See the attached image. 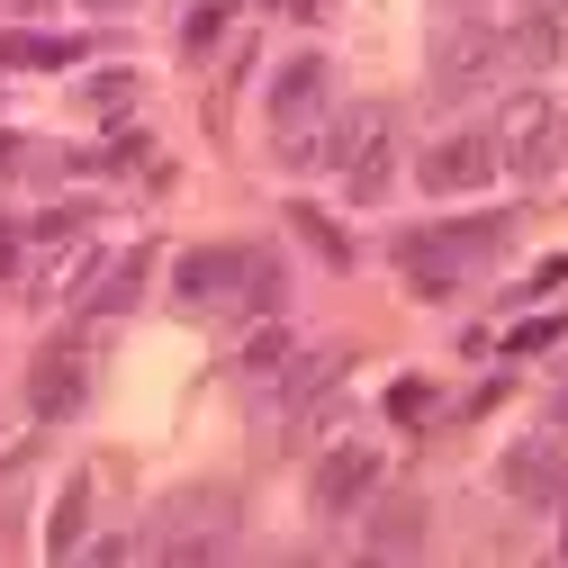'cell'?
I'll use <instances>...</instances> for the list:
<instances>
[{
  "instance_id": "cell-1",
  "label": "cell",
  "mask_w": 568,
  "mask_h": 568,
  "mask_svg": "<svg viewBox=\"0 0 568 568\" xmlns=\"http://www.w3.org/2000/svg\"><path fill=\"white\" fill-rule=\"evenodd\" d=\"M506 226H515V217H452V226H406V235H397V271L415 280L424 298H452V290H460V271H478V262H496V253H506Z\"/></svg>"
},
{
  "instance_id": "cell-2",
  "label": "cell",
  "mask_w": 568,
  "mask_h": 568,
  "mask_svg": "<svg viewBox=\"0 0 568 568\" xmlns=\"http://www.w3.org/2000/svg\"><path fill=\"white\" fill-rule=\"evenodd\" d=\"M388 145H397V118H388L379 100H362V109H343L325 135H307V154H298V163H334L352 199H388V172H397Z\"/></svg>"
},
{
  "instance_id": "cell-3",
  "label": "cell",
  "mask_w": 568,
  "mask_h": 568,
  "mask_svg": "<svg viewBox=\"0 0 568 568\" xmlns=\"http://www.w3.org/2000/svg\"><path fill=\"white\" fill-rule=\"evenodd\" d=\"M559 145H568V118L541 91H515L506 100V126H496V163H515L524 181H550L559 172Z\"/></svg>"
},
{
  "instance_id": "cell-4",
  "label": "cell",
  "mask_w": 568,
  "mask_h": 568,
  "mask_svg": "<svg viewBox=\"0 0 568 568\" xmlns=\"http://www.w3.org/2000/svg\"><path fill=\"white\" fill-rule=\"evenodd\" d=\"M325 100H334L325 54H290V63H280V82H271V126H280V145H290V163L307 154V126L325 118Z\"/></svg>"
},
{
  "instance_id": "cell-5",
  "label": "cell",
  "mask_w": 568,
  "mask_h": 568,
  "mask_svg": "<svg viewBox=\"0 0 568 568\" xmlns=\"http://www.w3.org/2000/svg\"><path fill=\"white\" fill-rule=\"evenodd\" d=\"M253 262H262L253 244H199V253L172 262V298H181V307H226V298H244Z\"/></svg>"
},
{
  "instance_id": "cell-6",
  "label": "cell",
  "mask_w": 568,
  "mask_h": 568,
  "mask_svg": "<svg viewBox=\"0 0 568 568\" xmlns=\"http://www.w3.org/2000/svg\"><path fill=\"white\" fill-rule=\"evenodd\" d=\"M154 550H163V559H217V550H226V496H217V487L172 496L163 524H154Z\"/></svg>"
},
{
  "instance_id": "cell-7",
  "label": "cell",
  "mask_w": 568,
  "mask_h": 568,
  "mask_svg": "<svg viewBox=\"0 0 568 568\" xmlns=\"http://www.w3.org/2000/svg\"><path fill=\"white\" fill-rule=\"evenodd\" d=\"M28 406H37L45 424H63V415H82V406H91V362H82L73 343L45 352V362L28 371Z\"/></svg>"
},
{
  "instance_id": "cell-8",
  "label": "cell",
  "mask_w": 568,
  "mask_h": 568,
  "mask_svg": "<svg viewBox=\"0 0 568 568\" xmlns=\"http://www.w3.org/2000/svg\"><path fill=\"white\" fill-rule=\"evenodd\" d=\"M371 487H379V452H371V443L325 452V460H316V515H352Z\"/></svg>"
},
{
  "instance_id": "cell-9",
  "label": "cell",
  "mask_w": 568,
  "mask_h": 568,
  "mask_svg": "<svg viewBox=\"0 0 568 568\" xmlns=\"http://www.w3.org/2000/svg\"><path fill=\"white\" fill-rule=\"evenodd\" d=\"M487 172H496V135H443V145L424 154V190H443V199L478 190Z\"/></svg>"
},
{
  "instance_id": "cell-10",
  "label": "cell",
  "mask_w": 568,
  "mask_h": 568,
  "mask_svg": "<svg viewBox=\"0 0 568 568\" xmlns=\"http://www.w3.org/2000/svg\"><path fill=\"white\" fill-rule=\"evenodd\" d=\"M487 63H496V37L487 28H443V45H434V82L443 91H478V73H487Z\"/></svg>"
},
{
  "instance_id": "cell-11",
  "label": "cell",
  "mask_w": 568,
  "mask_h": 568,
  "mask_svg": "<svg viewBox=\"0 0 568 568\" xmlns=\"http://www.w3.org/2000/svg\"><path fill=\"white\" fill-rule=\"evenodd\" d=\"M415 550H424V506L415 496H388L371 515V559H415Z\"/></svg>"
},
{
  "instance_id": "cell-12",
  "label": "cell",
  "mask_w": 568,
  "mask_h": 568,
  "mask_svg": "<svg viewBox=\"0 0 568 568\" xmlns=\"http://www.w3.org/2000/svg\"><path fill=\"white\" fill-rule=\"evenodd\" d=\"M145 271H154V253H118L109 271H91L82 307H91V316H118V307H135V290H145Z\"/></svg>"
},
{
  "instance_id": "cell-13",
  "label": "cell",
  "mask_w": 568,
  "mask_h": 568,
  "mask_svg": "<svg viewBox=\"0 0 568 568\" xmlns=\"http://www.w3.org/2000/svg\"><path fill=\"white\" fill-rule=\"evenodd\" d=\"M82 532H91V478H63L54 524H45V550H54V559H73V550H82Z\"/></svg>"
},
{
  "instance_id": "cell-14",
  "label": "cell",
  "mask_w": 568,
  "mask_h": 568,
  "mask_svg": "<svg viewBox=\"0 0 568 568\" xmlns=\"http://www.w3.org/2000/svg\"><path fill=\"white\" fill-rule=\"evenodd\" d=\"M0 63H19V73H63V63H82V37H0Z\"/></svg>"
},
{
  "instance_id": "cell-15",
  "label": "cell",
  "mask_w": 568,
  "mask_h": 568,
  "mask_svg": "<svg viewBox=\"0 0 568 568\" xmlns=\"http://www.w3.org/2000/svg\"><path fill=\"white\" fill-rule=\"evenodd\" d=\"M506 487L515 496H559V460L541 443H524V452H506Z\"/></svg>"
},
{
  "instance_id": "cell-16",
  "label": "cell",
  "mask_w": 568,
  "mask_h": 568,
  "mask_svg": "<svg viewBox=\"0 0 568 568\" xmlns=\"http://www.w3.org/2000/svg\"><path fill=\"white\" fill-rule=\"evenodd\" d=\"M280 362H290V334H280V325H262V334L235 352V371H244V379H271Z\"/></svg>"
},
{
  "instance_id": "cell-17",
  "label": "cell",
  "mask_w": 568,
  "mask_h": 568,
  "mask_svg": "<svg viewBox=\"0 0 568 568\" xmlns=\"http://www.w3.org/2000/svg\"><path fill=\"white\" fill-rule=\"evenodd\" d=\"M290 226H298V235H307V244H316V253H325V262H334V271H343V262H352V244H343V235H334V226H325V217H316V207H290Z\"/></svg>"
},
{
  "instance_id": "cell-18",
  "label": "cell",
  "mask_w": 568,
  "mask_h": 568,
  "mask_svg": "<svg viewBox=\"0 0 568 568\" xmlns=\"http://www.w3.org/2000/svg\"><path fill=\"white\" fill-rule=\"evenodd\" d=\"M280 290H290V280H280V262L262 253V262H253V280H244V307H253V316H271V307H280Z\"/></svg>"
},
{
  "instance_id": "cell-19",
  "label": "cell",
  "mask_w": 568,
  "mask_h": 568,
  "mask_svg": "<svg viewBox=\"0 0 568 568\" xmlns=\"http://www.w3.org/2000/svg\"><path fill=\"white\" fill-rule=\"evenodd\" d=\"M82 100H91V109H100V118H118V109H126V100H135V73H100V82H91V91H82Z\"/></svg>"
},
{
  "instance_id": "cell-20",
  "label": "cell",
  "mask_w": 568,
  "mask_h": 568,
  "mask_svg": "<svg viewBox=\"0 0 568 568\" xmlns=\"http://www.w3.org/2000/svg\"><path fill=\"white\" fill-rule=\"evenodd\" d=\"M541 343H559V325H550V316H532V325H515V334H506V352H541Z\"/></svg>"
},
{
  "instance_id": "cell-21",
  "label": "cell",
  "mask_w": 568,
  "mask_h": 568,
  "mask_svg": "<svg viewBox=\"0 0 568 568\" xmlns=\"http://www.w3.org/2000/svg\"><path fill=\"white\" fill-rule=\"evenodd\" d=\"M10 271H19V226L0 217V280H10Z\"/></svg>"
},
{
  "instance_id": "cell-22",
  "label": "cell",
  "mask_w": 568,
  "mask_h": 568,
  "mask_svg": "<svg viewBox=\"0 0 568 568\" xmlns=\"http://www.w3.org/2000/svg\"><path fill=\"white\" fill-rule=\"evenodd\" d=\"M19 154H28V145H19V135H0V172H10V163H19Z\"/></svg>"
},
{
  "instance_id": "cell-23",
  "label": "cell",
  "mask_w": 568,
  "mask_h": 568,
  "mask_svg": "<svg viewBox=\"0 0 568 568\" xmlns=\"http://www.w3.org/2000/svg\"><path fill=\"white\" fill-rule=\"evenodd\" d=\"M91 10H126V0H91Z\"/></svg>"
},
{
  "instance_id": "cell-24",
  "label": "cell",
  "mask_w": 568,
  "mask_h": 568,
  "mask_svg": "<svg viewBox=\"0 0 568 568\" xmlns=\"http://www.w3.org/2000/svg\"><path fill=\"white\" fill-rule=\"evenodd\" d=\"M559 434H568V406H559Z\"/></svg>"
},
{
  "instance_id": "cell-25",
  "label": "cell",
  "mask_w": 568,
  "mask_h": 568,
  "mask_svg": "<svg viewBox=\"0 0 568 568\" xmlns=\"http://www.w3.org/2000/svg\"><path fill=\"white\" fill-rule=\"evenodd\" d=\"M19 10H37V0H19Z\"/></svg>"
}]
</instances>
